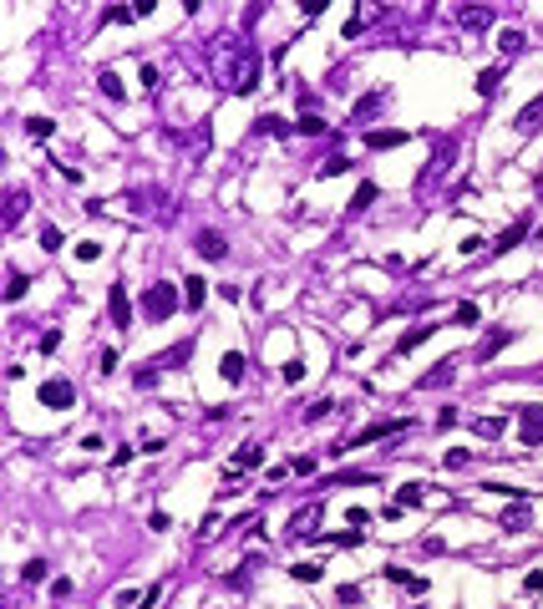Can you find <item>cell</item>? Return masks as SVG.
<instances>
[{
	"label": "cell",
	"mask_w": 543,
	"mask_h": 609,
	"mask_svg": "<svg viewBox=\"0 0 543 609\" xmlns=\"http://www.w3.org/2000/svg\"><path fill=\"white\" fill-rule=\"evenodd\" d=\"M178 305H183V290H178V284H148V295H142V315H148L152 325L173 320Z\"/></svg>",
	"instance_id": "obj_1"
},
{
	"label": "cell",
	"mask_w": 543,
	"mask_h": 609,
	"mask_svg": "<svg viewBox=\"0 0 543 609\" xmlns=\"http://www.w3.org/2000/svg\"><path fill=\"white\" fill-rule=\"evenodd\" d=\"M36 401H41V406H51V411H67L71 401H76V386L71 381H41V391H36Z\"/></svg>",
	"instance_id": "obj_2"
},
{
	"label": "cell",
	"mask_w": 543,
	"mask_h": 609,
	"mask_svg": "<svg viewBox=\"0 0 543 609\" xmlns=\"http://www.w3.org/2000/svg\"><path fill=\"white\" fill-rule=\"evenodd\" d=\"M518 411V437L523 447H543V406H513Z\"/></svg>",
	"instance_id": "obj_3"
},
{
	"label": "cell",
	"mask_w": 543,
	"mask_h": 609,
	"mask_svg": "<svg viewBox=\"0 0 543 609\" xmlns=\"http://www.w3.org/2000/svg\"><path fill=\"white\" fill-rule=\"evenodd\" d=\"M315 518H320V503H305V508L284 523V538H290V543H310V538H315V533H310V523H315Z\"/></svg>",
	"instance_id": "obj_4"
},
{
	"label": "cell",
	"mask_w": 543,
	"mask_h": 609,
	"mask_svg": "<svg viewBox=\"0 0 543 609\" xmlns=\"http://www.w3.org/2000/svg\"><path fill=\"white\" fill-rule=\"evenodd\" d=\"M107 315H112V325H117V330L132 325V300H127V284L122 279L112 284V295H107Z\"/></svg>",
	"instance_id": "obj_5"
},
{
	"label": "cell",
	"mask_w": 543,
	"mask_h": 609,
	"mask_svg": "<svg viewBox=\"0 0 543 609\" xmlns=\"http://www.w3.org/2000/svg\"><path fill=\"white\" fill-rule=\"evenodd\" d=\"M406 142V127H376V133H366V148L371 152H391Z\"/></svg>",
	"instance_id": "obj_6"
},
{
	"label": "cell",
	"mask_w": 543,
	"mask_h": 609,
	"mask_svg": "<svg viewBox=\"0 0 543 609\" xmlns=\"http://www.w3.org/2000/svg\"><path fill=\"white\" fill-rule=\"evenodd\" d=\"M402 426H411V422H402V417H391V422H376V426H366L360 437H351V447H371V442H381V437H396Z\"/></svg>",
	"instance_id": "obj_7"
},
{
	"label": "cell",
	"mask_w": 543,
	"mask_h": 609,
	"mask_svg": "<svg viewBox=\"0 0 543 609\" xmlns=\"http://www.w3.org/2000/svg\"><path fill=\"white\" fill-rule=\"evenodd\" d=\"M193 249H198L203 259H229V244H224V234H218V229H198Z\"/></svg>",
	"instance_id": "obj_8"
},
{
	"label": "cell",
	"mask_w": 543,
	"mask_h": 609,
	"mask_svg": "<svg viewBox=\"0 0 543 609\" xmlns=\"http://www.w3.org/2000/svg\"><path fill=\"white\" fill-rule=\"evenodd\" d=\"M508 341H513V330H487L483 341H477V360H493V356H498Z\"/></svg>",
	"instance_id": "obj_9"
},
{
	"label": "cell",
	"mask_w": 543,
	"mask_h": 609,
	"mask_svg": "<svg viewBox=\"0 0 543 609\" xmlns=\"http://www.w3.org/2000/svg\"><path fill=\"white\" fill-rule=\"evenodd\" d=\"M523 239H528V218H518L513 229H502V234H498V244H493V254H508V249H518Z\"/></svg>",
	"instance_id": "obj_10"
},
{
	"label": "cell",
	"mask_w": 543,
	"mask_h": 609,
	"mask_svg": "<svg viewBox=\"0 0 543 609\" xmlns=\"http://www.w3.org/2000/svg\"><path fill=\"white\" fill-rule=\"evenodd\" d=\"M528 518H533V513H528V498H518L508 513H502V528H508V533H523V528H528Z\"/></svg>",
	"instance_id": "obj_11"
},
{
	"label": "cell",
	"mask_w": 543,
	"mask_h": 609,
	"mask_svg": "<svg viewBox=\"0 0 543 609\" xmlns=\"http://www.w3.org/2000/svg\"><path fill=\"white\" fill-rule=\"evenodd\" d=\"M203 300H209V284H203V275H188V279H183V305L198 310Z\"/></svg>",
	"instance_id": "obj_12"
},
{
	"label": "cell",
	"mask_w": 543,
	"mask_h": 609,
	"mask_svg": "<svg viewBox=\"0 0 543 609\" xmlns=\"http://www.w3.org/2000/svg\"><path fill=\"white\" fill-rule=\"evenodd\" d=\"M386 579H391V584H406L411 594H421V589H426V579H421V574H406L402 564H386Z\"/></svg>",
	"instance_id": "obj_13"
},
{
	"label": "cell",
	"mask_w": 543,
	"mask_h": 609,
	"mask_svg": "<svg viewBox=\"0 0 543 609\" xmlns=\"http://www.w3.org/2000/svg\"><path fill=\"white\" fill-rule=\"evenodd\" d=\"M437 386H452V360H437V366L421 376V391H437Z\"/></svg>",
	"instance_id": "obj_14"
},
{
	"label": "cell",
	"mask_w": 543,
	"mask_h": 609,
	"mask_svg": "<svg viewBox=\"0 0 543 609\" xmlns=\"http://www.w3.org/2000/svg\"><path fill=\"white\" fill-rule=\"evenodd\" d=\"M254 468H264V447H239L234 452V472H254Z\"/></svg>",
	"instance_id": "obj_15"
},
{
	"label": "cell",
	"mask_w": 543,
	"mask_h": 609,
	"mask_svg": "<svg viewBox=\"0 0 543 609\" xmlns=\"http://www.w3.org/2000/svg\"><path fill=\"white\" fill-rule=\"evenodd\" d=\"M244 366H249V360H244L239 351H229L224 360H218V371H224V381H229V386H239V381H244Z\"/></svg>",
	"instance_id": "obj_16"
},
{
	"label": "cell",
	"mask_w": 543,
	"mask_h": 609,
	"mask_svg": "<svg viewBox=\"0 0 543 609\" xmlns=\"http://www.w3.org/2000/svg\"><path fill=\"white\" fill-rule=\"evenodd\" d=\"M432 330H437V325H417V330H406V335H402V341H396V356H406V351H417V345H421V341H432Z\"/></svg>",
	"instance_id": "obj_17"
},
{
	"label": "cell",
	"mask_w": 543,
	"mask_h": 609,
	"mask_svg": "<svg viewBox=\"0 0 543 609\" xmlns=\"http://www.w3.org/2000/svg\"><path fill=\"white\" fill-rule=\"evenodd\" d=\"M513 127H518V133H538V127H543V102H533V107H523Z\"/></svg>",
	"instance_id": "obj_18"
},
{
	"label": "cell",
	"mask_w": 543,
	"mask_h": 609,
	"mask_svg": "<svg viewBox=\"0 0 543 609\" xmlns=\"http://www.w3.org/2000/svg\"><path fill=\"white\" fill-rule=\"evenodd\" d=\"M421 498H426L421 483H406V487H396V503H391V508H417Z\"/></svg>",
	"instance_id": "obj_19"
},
{
	"label": "cell",
	"mask_w": 543,
	"mask_h": 609,
	"mask_svg": "<svg viewBox=\"0 0 543 609\" xmlns=\"http://www.w3.org/2000/svg\"><path fill=\"white\" fill-rule=\"evenodd\" d=\"M462 25H472V31H487V25H493V10H477V5H467V10H462Z\"/></svg>",
	"instance_id": "obj_20"
},
{
	"label": "cell",
	"mask_w": 543,
	"mask_h": 609,
	"mask_svg": "<svg viewBox=\"0 0 543 609\" xmlns=\"http://www.w3.org/2000/svg\"><path fill=\"white\" fill-rule=\"evenodd\" d=\"M498 87H502V71H498V67L477 76V97H498Z\"/></svg>",
	"instance_id": "obj_21"
},
{
	"label": "cell",
	"mask_w": 543,
	"mask_h": 609,
	"mask_svg": "<svg viewBox=\"0 0 543 609\" xmlns=\"http://www.w3.org/2000/svg\"><path fill=\"white\" fill-rule=\"evenodd\" d=\"M502 426H508V417H477V437L493 442V437H502Z\"/></svg>",
	"instance_id": "obj_22"
},
{
	"label": "cell",
	"mask_w": 543,
	"mask_h": 609,
	"mask_svg": "<svg viewBox=\"0 0 543 609\" xmlns=\"http://www.w3.org/2000/svg\"><path fill=\"white\" fill-rule=\"evenodd\" d=\"M97 87H102V97H112V102L122 97V76H117V71H102V76H97Z\"/></svg>",
	"instance_id": "obj_23"
},
{
	"label": "cell",
	"mask_w": 543,
	"mask_h": 609,
	"mask_svg": "<svg viewBox=\"0 0 543 609\" xmlns=\"http://www.w3.org/2000/svg\"><path fill=\"white\" fill-rule=\"evenodd\" d=\"M498 51H502V56H518V51H523V31H502L498 36Z\"/></svg>",
	"instance_id": "obj_24"
},
{
	"label": "cell",
	"mask_w": 543,
	"mask_h": 609,
	"mask_svg": "<svg viewBox=\"0 0 543 609\" xmlns=\"http://www.w3.org/2000/svg\"><path fill=\"white\" fill-rule=\"evenodd\" d=\"M46 574H51V564H46V559H31V564L21 568V579H25V584H41Z\"/></svg>",
	"instance_id": "obj_25"
},
{
	"label": "cell",
	"mask_w": 543,
	"mask_h": 609,
	"mask_svg": "<svg viewBox=\"0 0 543 609\" xmlns=\"http://www.w3.org/2000/svg\"><path fill=\"white\" fill-rule=\"evenodd\" d=\"M371 203H376V183H360V188H356V198H351V209H356V214H366Z\"/></svg>",
	"instance_id": "obj_26"
},
{
	"label": "cell",
	"mask_w": 543,
	"mask_h": 609,
	"mask_svg": "<svg viewBox=\"0 0 543 609\" xmlns=\"http://www.w3.org/2000/svg\"><path fill=\"white\" fill-rule=\"evenodd\" d=\"M315 173H320V178H340V173H351V158H325Z\"/></svg>",
	"instance_id": "obj_27"
},
{
	"label": "cell",
	"mask_w": 543,
	"mask_h": 609,
	"mask_svg": "<svg viewBox=\"0 0 543 609\" xmlns=\"http://www.w3.org/2000/svg\"><path fill=\"white\" fill-rule=\"evenodd\" d=\"M25 133H31V137H56V122H51V117H31V122H25Z\"/></svg>",
	"instance_id": "obj_28"
},
{
	"label": "cell",
	"mask_w": 543,
	"mask_h": 609,
	"mask_svg": "<svg viewBox=\"0 0 543 609\" xmlns=\"http://www.w3.org/2000/svg\"><path fill=\"white\" fill-rule=\"evenodd\" d=\"M330 411H335V401L320 396V401H310V406H305V422H320V417H330Z\"/></svg>",
	"instance_id": "obj_29"
},
{
	"label": "cell",
	"mask_w": 543,
	"mask_h": 609,
	"mask_svg": "<svg viewBox=\"0 0 543 609\" xmlns=\"http://www.w3.org/2000/svg\"><path fill=\"white\" fill-rule=\"evenodd\" d=\"M290 579H294V584H315V579H320V564H294Z\"/></svg>",
	"instance_id": "obj_30"
},
{
	"label": "cell",
	"mask_w": 543,
	"mask_h": 609,
	"mask_svg": "<svg viewBox=\"0 0 543 609\" xmlns=\"http://www.w3.org/2000/svg\"><path fill=\"white\" fill-rule=\"evenodd\" d=\"M25 290H31V279H25L21 269H16V275H10V284H5V300H21Z\"/></svg>",
	"instance_id": "obj_31"
},
{
	"label": "cell",
	"mask_w": 543,
	"mask_h": 609,
	"mask_svg": "<svg viewBox=\"0 0 543 609\" xmlns=\"http://www.w3.org/2000/svg\"><path fill=\"white\" fill-rule=\"evenodd\" d=\"M452 320H457V325H477V305H472V300H462L457 310H452Z\"/></svg>",
	"instance_id": "obj_32"
},
{
	"label": "cell",
	"mask_w": 543,
	"mask_h": 609,
	"mask_svg": "<svg viewBox=\"0 0 543 609\" xmlns=\"http://www.w3.org/2000/svg\"><path fill=\"white\" fill-rule=\"evenodd\" d=\"M21 214H25V193L16 188V193H10V203H5V224H16Z\"/></svg>",
	"instance_id": "obj_33"
},
{
	"label": "cell",
	"mask_w": 543,
	"mask_h": 609,
	"mask_svg": "<svg viewBox=\"0 0 543 609\" xmlns=\"http://www.w3.org/2000/svg\"><path fill=\"white\" fill-rule=\"evenodd\" d=\"M279 376H284V386H294V381L305 376V360H284V366H279Z\"/></svg>",
	"instance_id": "obj_34"
},
{
	"label": "cell",
	"mask_w": 543,
	"mask_h": 609,
	"mask_svg": "<svg viewBox=\"0 0 543 609\" xmlns=\"http://www.w3.org/2000/svg\"><path fill=\"white\" fill-rule=\"evenodd\" d=\"M345 523H351V528H371V513L356 503V508H345Z\"/></svg>",
	"instance_id": "obj_35"
},
{
	"label": "cell",
	"mask_w": 543,
	"mask_h": 609,
	"mask_svg": "<svg viewBox=\"0 0 543 609\" xmlns=\"http://www.w3.org/2000/svg\"><path fill=\"white\" fill-rule=\"evenodd\" d=\"M376 107H381V92H376V97H366V102H356V122H366Z\"/></svg>",
	"instance_id": "obj_36"
},
{
	"label": "cell",
	"mask_w": 543,
	"mask_h": 609,
	"mask_svg": "<svg viewBox=\"0 0 543 609\" xmlns=\"http://www.w3.org/2000/svg\"><path fill=\"white\" fill-rule=\"evenodd\" d=\"M97 254H102V244H92V239H82V244H76V259H82V264H92Z\"/></svg>",
	"instance_id": "obj_37"
},
{
	"label": "cell",
	"mask_w": 543,
	"mask_h": 609,
	"mask_svg": "<svg viewBox=\"0 0 543 609\" xmlns=\"http://www.w3.org/2000/svg\"><path fill=\"white\" fill-rule=\"evenodd\" d=\"M41 249H46V254H51V249H61V229H51V224L41 229Z\"/></svg>",
	"instance_id": "obj_38"
},
{
	"label": "cell",
	"mask_w": 543,
	"mask_h": 609,
	"mask_svg": "<svg viewBox=\"0 0 543 609\" xmlns=\"http://www.w3.org/2000/svg\"><path fill=\"white\" fill-rule=\"evenodd\" d=\"M335 599H340V604H360V584H340V589H335Z\"/></svg>",
	"instance_id": "obj_39"
},
{
	"label": "cell",
	"mask_w": 543,
	"mask_h": 609,
	"mask_svg": "<svg viewBox=\"0 0 543 609\" xmlns=\"http://www.w3.org/2000/svg\"><path fill=\"white\" fill-rule=\"evenodd\" d=\"M107 21H117V25H127V21H137V10H127V5H112V10H107Z\"/></svg>",
	"instance_id": "obj_40"
},
{
	"label": "cell",
	"mask_w": 543,
	"mask_h": 609,
	"mask_svg": "<svg viewBox=\"0 0 543 609\" xmlns=\"http://www.w3.org/2000/svg\"><path fill=\"white\" fill-rule=\"evenodd\" d=\"M300 133L305 137H320V133H325V122H320V117H300Z\"/></svg>",
	"instance_id": "obj_41"
},
{
	"label": "cell",
	"mask_w": 543,
	"mask_h": 609,
	"mask_svg": "<svg viewBox=\"0 0 543 609\" xmlns=\"http://www.w3.org/2000/svg\"><path fill=\"white\" fill-rule=\"evenodd\" d=\"M148 528H152V533H167V528H173V518H167V513H152Z\"/></svg>",
	"instance_id": "obj_42"
},
{
	"label": "cell",
	"mask_w": 543,
	"mask_h": 609,
	"mask_svg": "<svg viewBox=\"0 0 543 609\" xmlns=\"http://www.w3.org/2000/svg\"><path fill=\"white\" fill-rule=\"evenodd\" d=\"M71 589H76L71 579H56V584H51V599H71Z\"/></svg>",
	"instance_id": "obj_43"
},
{
	"label": "cell",
	"mask_w": 543,
	"mask_h": 609,
	"mask_svg": "<svg viewBox=\"0 0 543 609\" xmlns=\"http://www.w3.org/2000/svg\"><path fill=\"white\" fill-rule=\"evenodd\" d=\"M437 426H442V432H447V426H457V406H442V411H437Z\"/></svg>",
	"instance_id": "obj_44"
},
{
	"label": "cell",
	"mask_w": 543,
	"mask_h": 609,
	"mask_svg": "<svg viewBox=\"0 0 543 609\" xmlns=\"http://www.w3.org/2000/svg\"><path fill=\"white\" fill-rule=\"evenodd\" d=\"M259 133H290V122H279V117H259Z\"/></svg>",
	"instance_id": "obj_45"
},
{
	"label": "cell",
	"mask_w": 543,
	"mask_h": 609,
	"mask_svg": "<svg viewBox=\"0 0 543 609\" xmlns=\"http://www.w3.org/2000/svg\"><path fill=\"white\" fill-rule=\"evenodd\" d=\"M56 345H61V330H46V335H41V351L51 356V351H56Z\"/></svg>",
	"instance_id": "obj_46"
},
{
	"label": "cell",
	"mask_w": 543,
	"mask_h": 609,
	"mask_svg": "<svg viewBox=\"0 0 543 609\" xmlns=\"http://www.w3.org/2000/svg\"><path fill=\"white\" fill-rule=\"evenodd\" d=\"M538 239H543V229H538Z\"/></svg>",
	"instance_id": "obj_47"
}]
</instances>
